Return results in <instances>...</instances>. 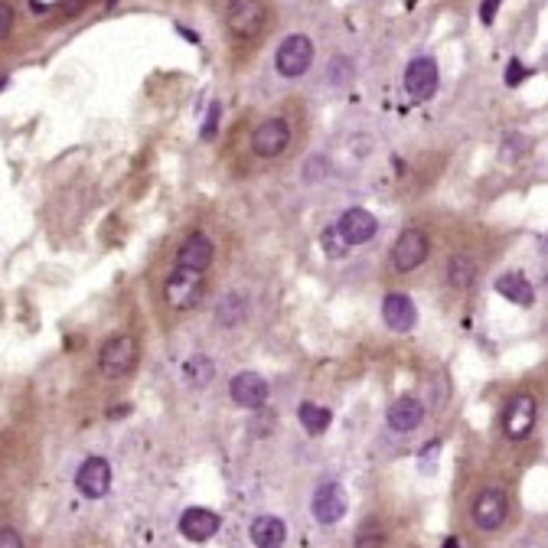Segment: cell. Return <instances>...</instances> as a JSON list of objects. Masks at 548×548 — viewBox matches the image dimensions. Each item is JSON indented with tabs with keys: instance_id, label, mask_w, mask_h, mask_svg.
Listing matches in <instances>:
<instances>
[{
	"instance_id": "1",
	"label": "cell",
	"mask_w": 548,
	"mask_h": 548,
	"mask_svg": "<svg viewBox=\"0 0 548 548\" xmlns=\"http://www.w3.org/2000/svg\"><path fill=\"white\" fill-rule=\"evenodd\" d=\"M137 360H141V346H137L134 337H127V333H117V337L105 340L102 350H98V366H102V372L111 379L127 376V372L137 366Z\"/></svg>"
},
{
	"instance_id": "2",
	"label": "cell",
	"mask_w": 548,
	"mask_h": 548,
	"mask_svg": "<svg viewBox=\"0 0 548 548\" xmlns=\"http://www.w3.org/2000/svg\"><path fill=\"white\" fill-rule=\"evenodd\" d=\"M203 271H189V268H173L170 278L164 281V298L173 310H189L196 300L203 298Z\"/></svg>"
},
{
	"instance_id": "3",
	"label": "cell",
	"mask_w": 548,
	"mask_h": 548,
	"mask_svg": "<svg viewBox=\"0 0 548 548\" xmlns=\"http://www.w3.org/2000/svg\"><path fill=\"white\" fill-rule=\"evenodd\" d=\"M310 63H313V39L304 36V33L288 36L278 46V53H274V66H278V72L284 78H300L310 69Z\"/></svg>"
},
{
	"instance_id": "4",
	"label": "cell",
	"mask_w": 548,
	"mask_h": 548,
	"mask_svg": "<svg viewBox=\"0 0 548 548\" xmlns=\"http://www.w3.org/2000/svg\"><path fill=\"white\" fill-rule=\"evenodd\" d=\"M346 509H350V502H346L343 486H340L337 480H323V483L313 490L310 512L320 525H337L340 519L346 516Z\"/></svg>"
},
{
	"instance_id": "5",
	"label": "cell",
	"mask_w": 548,
	"mask_h": 548,
	"mask_svg": "<svg viewBox=\"0 0 548 548\" xmlns=\"http://www.w3.org/2000/svg\"><path fill=\"white\" fill-rule=\"evenodd\" d=\"M226 26L242 39L259 36L261 26H265V4L261 0H228Z\"/></svg>"
},
{
	"instance_id": "6",
	"label": "cell",
	"mask_w": 548,
	"mask_h": 548,
	"mask_svg": "<svg viewBox=\"0 0 548 548\" xmlns=\"http://www.w3.org/2000/svg\"><path fill=\"white\" fill-rule=\"evenodd\" d=\"M428 235L421 232V228H405V232L395 238V245H391V265H395V271L408 274L415 271L418 265H424V259H428Z\"/></svg>"
},
{
	"instance_id": "7",
	"label": "cell",
	"mask_w": 548,
	"mask_h": 548,
	"mask_svg": "<svg viewBox=\"0 0 548 548\" xmlns=\"http://www.w3.org/2000/svg\"><path fill=\"white\" fill-rule=\"evenodd\" d=\"M535 418H539V408H535L533 395H512V399L506 401V411H502V431H506V438L512 441L529 438L535 428Z\"/></svg>"
},
{
	"instance_id": "8",
	"label": "cell",
	"mask_w": 548,
	"mask_h": 548,
	"mask_svg": "<svg viewBox=\"0 0 548 548\" xmlns=\"http://www.w3.org/2000/svg\"><path fill=\"white\" fill-rule=\"evenodd\" d=\"M288 144H290V125L284 117H268V121H261L251 131V150L259 157H265V160L281 157L288 150Z\"/></svg>"
},
{
	"instance_id": "9",
	"label": "cell",
	"mask_w": 548,
	"mask_h": 548,
	"mask_svg": "<svg viewBox=\"0 0 548 548\" xmlns=\"http://www.w3.org/2000/svg\"><path fill=\"white\" fill-rule=\"evenodd\" d=\"M506 512H509V500L500 486H486V490H480L477 500H473V523H477V529H483V533H496V529L506 523Z\"/></svg>"
},
{
	"instance_id": "10",
	"label": "cell",
	"mask_w": 548,
	"mask_h": 548,
	"mask_svg": "<svg viewBox=\"0 0 548 548\" xmlns=\"http://www.w3.org/2000/svg\"><path fill=\"white\" fill-rule=\"evenodd\" d=\"M76 490L86 500H102L111 490V463L105 457H86L76 470Z\"/></svg>"
},
{
	"instance_id": "11",
	"label": "cell",
	"mask_w": 548,
	"mask_h": 548,
	"mask_svg": "<svg viewBox=\"0 0 548 548\" xmlns=\"http://www.w3.org/2000/svg\"><path fill=\"white\" fill-rule=\"evenodd\" d=\"M405 92L415 102H428L438 92V63L431 56H415L405 69Z\"/></svg>"
},
{
	"instance_id": "12",
	"label": "cell",
	"mask_w": 548,
	"mask_h": 548,
	"mask_svg": "<svg viewBox=\"0 0 548 548\" xmlns=\"http://www.w3.org/2000/svg\"><path fill=\"white\" fill-rule=\"evenodd\" d=\"M340 232V238H343L346 245H366L376 238L379 232V222L376 216L369 209H360V206H352V209H346L343 216H340V222L333 226Z\"/></svg>"
},
{
	"instance_id": "13",
	"label": "cell",
	"mask_w": 548,
	"mask_h": 548,
	"mask_svg": "<svg viewBox=\"0 0 548 548\" xmlns=\"http://www.w3.org/2000/svg\"><path fill=\"white\" fill-rule=\"evenodd\" d=\"M382 320L385 327H391L395 333H408V330H415L418 323V307L415 300L401 294V290H391L382 298Z\"/></svg>"
},
{
	"instance_id": "14",
	"label": "cell",
	"mask_w": 548,
	"mask_h": 548,
	"mask_svg": "<svg viewBox=\"0 0 548 548\" xmlns=\"http://www.w3.org/2000/svg\"><path fill=\"white\" fill-rule=\"evenodd\" d=\"M222 519L212 512V509L206 506H189L187 512L180 516V523H177V529H180L183 539L189 542H209L212 535L219 533Z\"/></svg>"
},
{
	"instance_id": "15",
	"label": "cell",
	"mask_w": 548,
	"mask_h": 548,
	"mask_svg": "<svg viewBox=\"0 0 548 548\" xmlns=\"http://www.w3.org/2000/svg\"><path fill=\"white\" fill-rule=\"evenodd\" d=\"M228 395H232L235 405L261 408L268 401V379L259 376V372H238V376L228 382Z\"/></svg>"
},
{
	"instance_id": "16",
	"label": "cell",
	"mask_w": 548,
	"mask_h": 548,
	"mask_svg": "<svg viewBox=\"0 0 548 548\" xmlns=\"http://www.w3.org/2000/svg\"><path fill=\"white\" fill-rule=\"evenodd\" d=\"M216 259V245H212L209 235L193 232L187 242L177 251V268H189V271H206Z\"/></svg>"
},
{
	"instance_id": "17",
	"label": "cell",
	"mask_w": 548,
	"mask_h": 548,
	"mask_svg": "<svg viewBox=\"0 0 548 548\" xmlns=\"http://www.w3.org/2000/svg\"><path fill=\"white\" fill-rule=\"evenodd\" d=\"M421 421H424V405L418 399H411V395L395 399L389 405V411H385V424H389V431H395V434H408V431H415Z\"/></svg>"
},
{
	"instance_id": "18",
	"label": "cell",
	"mask_w": 548,
	"mask_h": 548,
	"mask_svg": "<svg viewBox=\"0 0 548 548\" xmlns=\"http://www.w3.org/2000/svg\"><path fill=\"white\" fill-rule=\"evenodd\" d=\"M249 535L255 548H284V542H288V525L278 516H259L251 523Z\"/></svg>"
},
{
	"instance_id": "19",
	"label": "cell",
	"mask_w": 548,
	"mask_h": 548,
	"mask_svg": "<svg viewBox=\"0 0 548 548\" xmlns=\"http://www.w3.org/2000/svg\"><path fill=\"white\" fill-rule=\"evenodd\" d=\"M496 294H502L509 304H516V307L535 304V288L525 281V274H519V271H509V274H502V278H496Z\"/></svg>"
},
{
	"instance_id": "20",
	"label": "cell",
	"mask_w": 548,
	"mask_h": 548,
	"mask_svg": "<svg viewBox=\"0 0 548 548\" xmlns=\"http://www.w3.org/2000/svg\"><path fill=\"white\" fill-rule=\"evenodd\" d=\"M447 284L457 290H467L477 284V265H473L470 255H454L447 261Z\"/></svg>"
},
{
	"instance_id": "21",
	"label": "cell",
	"mask_w": 548,
	"mask_h": 548,
	"mask_svg": "<svg viewBox=\"0 0 548 548\" xmlns=\"http://www.w3.org/2000/svg\"><path fill=\"white\" fill-rule=\"evenodd\" d=\"M298 421L304 424L307 434H323V431L330 428V421H333V415H330L323 405H313V401H300Z\"/></svg>"
},
{
	"instance_id": "22",
	"label": "cell",
	"mask_w": 548,
	"mask_h": 548,
	"mask_svg": "<svg viewBox=\"0 0 548 548\" xmlns=\"http://www.w3.org/2000/svg\"><path fill=\"white\" fill-rule=\"evenodd\" d=\"M245 313H249V307H245L242 294H226V298L219 300V323L222 327H238V323L245 320Z\"/></svg>"
},
{
	"instance_id": "23",
	"label": "cell",
	"mask_w": 548,
	"mask_h": 548,
	"mask_svg": "<svg viewBox=\"0 0 548 548\" xmlns=\"http://www.w3.org/2000/svg\"><path fill=\"white\" fill-rule=\"evenodd\" d=\"M385 525L379 519H366V523L356 529V548H385Z\"/></svg>"
},
{
	"instance_id": "24",
	"label": "cell",
	"mask_w": 548,
	"mask_h": 548,
	"mask_svg": "<svg viewBox=\"0 0 548 548\" xmlns=\"http://www.w3.org/2000/svg\"><path fill=\"white\" fill-rule=\"evenodd\" d=\"M183 376H187L189 385H206L212 382V362L206 356H193V360L183 366Z\"/></svg>"
},
{
	"instance_id": "25",
	"label": "cell",
	"mask_w": 548,
	"mask_h": 548,
	"mask_svg": "<svg viewBox=\"0 0 548 548\" xmlns=\"http://www.w3.org/2000/svg\"><path fill=\"white\" fill-rule=\"evenodd\" d=\"M327 177H330L327 160H323V157H307V164H304V183H323Z\"/></svg>"
},
{
	"instance_id": "26",
	"label": "cell",
	"mask_w": 548,
	"mask_h": 548,
	"mask_svg": "<svg viewBox=\"0 0 548 548\" xmlns=\"http://www.w3.org/2000/svg\"><path fill=\"white\" fill-rule=\"evenodd\" d=\"M323 249H327V255H330V259H343L346 251H350V245H346L343 238H340V232H337V228H330V232L323 235Z\"/></svg>"
},
{
	"instance_id": "27",
	"label": "cell",
	"mask_w": 548,
	"mask_h": 548,
	"mask_svg": "<svg viewBox=\"0 0 548 548\" xmlns=\"http://www.w3.org/2000/svg\"><path fill=\"white\" fill-rule=\"evenodd\" d=\"M219 102H212L209 105V115H206V125H203V131H199V134H203V141H209V137H212V134H216V125H219Z\"/></svg>"
},
{
	"instance_id": "28",
	"label": "cell",
	"mask_w": 548,
	"mask_h": 548,
	"mask_svg": "<svg viewBox=\"0 0 548 548\" xmlns=\"http://www.w3.org/2000/svg\"><path fill=\"white\" fill-rule=\"evenodd\" d=\"M525 76H529V69H525V66L519 63V59H512V63L506 66V86H509V88L519 86V82H523Z\"/></svg>"
},
{
	"instance_id": "29",
	"label": "cell",
	"mask_w": 548,
	"mask_h": 548,
	"mask_svg": "<svg viewBox=\"0 0 548 548\" xmlns=\"http://www.w3.org/2000/svg\"><path fill=\"white\" fill-rule=\"evenodd\" d=\"M10 30H14V7L0 0V39H7Z\"/></svg>"
},
{
	"instance_id": "30",
	"label": "cell",
	"mask_w": 548,
	"mask_h": 548,
	"mask_svg": "<svg viewBox=\"0 0 548 548\" xmlns=\"http://www.w3.org/2000/svg\"><path fill=\"white\" fill-rule=\"evenodd\" d=\"M0 548H24V539H20L16 529L4 525V529H0Z\"/></svg>"
},
{
	"instance_id": "31",
	"label": "cell",
	"mask_w": 548,
	"mask_h": 548,
	"mask_svg": "<svg viewBox=\"0 0 548 548\" xmlns=\"http://www.w3.org/2000/svg\"><path fill=\"white\" fill-rule=\"evenodd\" d=\"M500 4H502V0H483V4H480V20H483V24H493Z\"/></svg>"
},
{
	"instance_id": "32",
	"label": "cell",
	"mask_w": 548,
	"mask_h": 548,
	"mask_svg": "<svg viewBox=\"0 0 548 548\" xmlns=\"http://www.w3.org/2000/svg\"><path fill=\"white\" fill-rule=\"evenodd\" d=\"M441 548H461V542H457L454 535H451V539H444V545H441Z\"/></svg>"
}]
</instances>
